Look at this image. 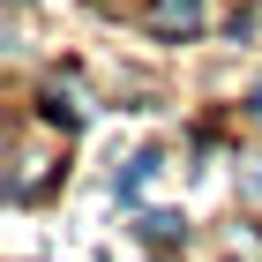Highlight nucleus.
<instances>
[{"label": "nucleus", "mask_w": 262, "mask_h": 262, "mask_svg": "<svg viewBox=\"0 0 262 262\" xmlns=\"http://www.w3.org/2000/svg\"><path fill=\"white\" fill-rule=\"evenodd\" d=\"M150 30L158 38H195L202 30V0H158L150 8Z\"/></svg>", "instance_id": "1"}, {"label": "nucleus", "mask_w": 262, "mask_h": 262, "mask_svg": "<svg viewBox=\"0 0 262 262\" xmlns=\"http://www.w3.org/2000/svg\"><path fill=\"white\" fill-rule=\"evenodd\" d=\"M158 165H165V158H158V150H135V158H127V165H120V172H113V195H120V202H135V195H142V187L158 180Z\"/></svg>", "instance_id": "2"}, {"label": "nucleus", "mask_w": 262, "mask_h": 262, "mask_svg": "<svg viewBox=\"0 0 262 262\" xmlns=\"http://www.w3.org/2000/svg\"><path fill=\"white\" fill-rule=\"evenodd\" d=\"M135 240H150V247H180V240H187V217H180V210H150V217H135Z\"/></svg>", "instance_id": "3"}, {"label": "nucleus", "mask_w": 262, "mask_h": 262, "mask_svg": "<svg viewBox=\"0 0 262 262\" xmlns=\"http://www.w3.org/2000/svg\"><path fill=\"white\" fill-rule=\"evenodd\" d=\"M53 127H82V113H75V98H60V90H45V105H38Z\"/></svg>", "instance_id": "4"}, {"label": "nucleus", "mask_w": 262, "mask_h": 262, "mask_svg": "<svg viewBox=\"0 0 262 262\" xmlns=\"http://www.w3.org/2000/svg\"><path fill=\"white\" fill-rule=\"evenodd\" d=\"M247 113H255V120H262V90H247Z\"/></svg>", "instance_id": "5"}]
</instances>
